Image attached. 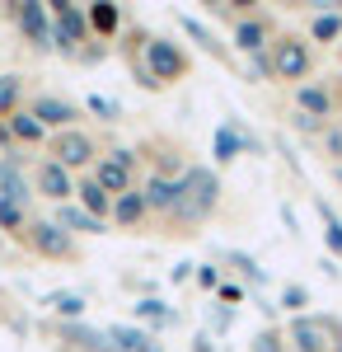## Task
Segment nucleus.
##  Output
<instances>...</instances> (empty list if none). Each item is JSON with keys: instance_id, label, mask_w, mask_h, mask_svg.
Wrapping results in <instances>:
<instances>
[{"instance_id": "f257e3e1", "label": "nucleus", "mask_w": 342, "mask_h": 352, "mask_svg": "<svg viewBox=\"0 0 342 352\" xmlns=\"http://www.w3.org/2000/svg\"><path fill=\"white\" fill-rule=\"evenodd\" d=\"M216 197H220L216 174H211V169H202V164H192V169H183V179H179V207H174V217L202 221L211 207H216Z\"/></svg>"}, {"instance_id": "f03ea898", "label": "nucleus", "mask_w": 342, "mask_h": 352, "mask_svg": "<svg viewBox=\"0 0 342 352\" xmlns=\"http://www.w3.org/2000/svg\"><path fill=\"white\" fill-rule=\"evenodd\" d=\"M290 343H295V352H328V348H338V343H333V324L319 320V315H295V320H290Z\"/></svg>"}, {"instance_id": "7ed1b4c3", "label": "nucleus", "mask_w": 342, "mask_h": 352, "mask_svg": "<svg viewBox=\"0 0 342 352\" xmlns=\"http://www.w3.org/2000/svg\"><path fill=\"white\" fill-rule=\"evenodd\" d=\"M94 184H99L108 197H122V192H127V184H132V151H113L108 160H99Z\"/></svg>"}, {"instance_id": "20e7f679", "label": "nucleus", "mask_w": 342, "mask_h": 352, "mask_svg": "<svg viewBox=\"0 0 342 352\" xmlns=\"http://www.w3.org/2000/svg\"><path fill=\"white\" fill-rule=\"evenodd\" d=\"M146 66H150L155 80H179L183 76V52L174 43H164V38H150L146 43Z\"/></svg>"}, {"instance_id": "39448f33", "label": "nucleus", "mask_w": 342, "mask_h": 352, "mask_svg": "<svg viewBox=\"0 0 342 352\" xmlns=\"http://www.w3.org/2000/svg\"><path fill=\"white\" fill-rule=\"evenodd\" d=\"M28 244L47 258H71V235L56 226V221H33L28 226Z\"/></svg>"}, {"instance_id": "423d86ee", "label": "nucleus", "mask_w": 342, "mask_h": 352, "mask_svg": "<svg viewBox=\"0 0 342 352\" xmlns=\"http://www.w3.org/2000/svg\"><path fill=\"white\" fill-rule=\"evenodd\" d=\"M310 71V52L290 38V43H277V52H272V76H282V80H300Z\"/></svg>"}, {"instance_id": "0eeeda50", "label": "nucleus", "mask_w": 342, "mask_h": 352, "mask_svg": "<svg viewBox=\"0 0 342 352\" xmlns=\"http://www.w3.org/2000/svg\"><path fill=\"white\" fill-rule=\"evenodd\" d=\"M19 28H24L38 47H52L56 43V28H52V19H47L43 5H19Z\"/></svg>"}, {"instance_id": "6e6552de", "label": "nucleus", "mask_w": 342, "mask_h": 352, "mask_svg": "<svg viewBox=\"0 0 342 352\" xmlns=\"http://www.w3.org/2000/svg\"><path fill=\"white\" fill-rule=\"evenodd\" d=\"M108 343L117 352H164L146 329H132V324H108Z\"/></svg>"}, {"instance_id": "1a4fd4ad", "label": "nucleus", "mask_w": 342, "mask_h": 352, "mask_svg": "<svg viewBox=\"0 0 342 352\" xmlns=\"http://www.w3.org/2000/svg\"><path fill=\"white\" fill-rule=\"evenodd\" d=\"M141 197H146V212H174L179 207V179H146V188H141Z\"/></svg>"}, {"instance_id": "9d476101", "label": "nucleus", "mask_w": 342, "mask_h": 352, "mask_svg": "<svg viewBox=\"0 0 342 352\" xmlns=\"http://www.w3.org/2000/svg\"><path fill=\"white\" fill-rule=\"evenodd\" d=\"M38 188H43V197H52V202H66L71 197V169H61L56 160H47L43 169H38Z\"/></svg>"}, {"instance_id": "9b49d317", "label": "nucleus", "mask_w": 342, "mask_h": 352, "mask_svg": "<svg viewBox=\"0 0 342 352\" xmlns=\"http://www.w3.org/2000/svg\"><path fill=\"white\" fill-rule=\"evenodd\" d=\"M56 226L71 235V230H80V235H104V221L89 217L84 207H76V202H61V212H56Z\"/></svg>"}, {"instance_id": "f8f14e48", "label": "nucleus", "mask_w": 342, "mask_h": 352, "mask_svg": "<svg viewBox=\"0 0 342 352\" xmlns=\"http://www.w3.org/2000/svg\"><path fill=\"white\" fill-rule=\"evenodd\" d=\"M94 155V146H89V136H80V132H66L61 141H56V164L61 169H76V164H84Z\"/></svg>"}, {"instance_id": "ddd939ff", "label": "nucleus", "mask_w": 342, "mask_h": 352, "mask_svg": "<svg viewBox=\"0 0 342 352\" xmlns=\"http://www.w3.org/2000/svg\"><path fill=\"white\" fill-rule=\"evenodd\" d=\"M28 192H33V188L24 184V174H19L10 160H0V197H5V202H14V207H24Z\"/></svg>"}, {"instance_id": "4468645a", "label": "nucleus", "mask_w": 342, "mask_h": 352, "mask_svg": "<svg viewBox=\"0 0 342 352\" xmlns=\"http://www.w3.org/2000/svg\"><path fill=\"white\" fill-rule=\"evenodd\" d=\"M33 118H38L43 127H66V122L76 118V109L61 104V99H33Z\"/></svg>"}, {"instance_id": "2eb2a0df", "label": "nucleus", "mask_w": 342, "mask_h": 352, "mask_svg": "<svg viewBox=\"0 0 342 352\" xmlns=\"http://www.w3.org/2000/svg\"><path fill=\"white\" fill-rule=\"evenodd\" d=\"M80 33H84V14L61 5V10H56V47H71Z\"/></svg>"}, {"instance_id": "dca6fc26", "label": "nucleus", "mask_w": 342, "mask_h": 352, "mask_svg": "<svg viewBox=\"0 0 342 352\" xmlns=\"http://www.w3.org/2000/svg\"><path fill=\"white\" fill-rule=\"evenodd\" d=\"M295 104L310 113V118H323V113L333 109V99H328L323 89H315V85H300V89H295Z\"/></svg>"}, {"instance_id": "f3484780", "label": "nucleus", "mask_w": 342, "mask_h": 352, "mask_svg": "<svg viewBox=\"0 0 342 352\" xmlns=\"http://www.w3.org/2000/svg\"><path fill=\"white\" fill-rule=\"evenodd\" d=\"M113 217L122 221V226H136V221L146 217V197H141V192H122V197L113 202Z\"/></svg>"}, {"instance_id": "a211bd4d", "label": "nucleus", "mask_w": 342, "mask_h": 352, "mask_svg": "<svg viewBox=\"0 0 342 352\" xmlns=\"http://www.w3.org/2000/svg\"><path fill=\"white\" fill-rule=\"evenodd\" d=\"M211 151H216V160H220V164L235 160L239 151H244V136H239L235 127H220V132H216V141H211Z\"/></svg>"}, {"instance_id": "6ab92c4d", "label": "nucleus", "mask_w": 342, "mask_h": 352, "mask_svg": "<svg viewBox=\"0 0 342 352\" xmlns=\"http://www.w3.org/2000/svg\"><path fill=\"white\" fill-rule=\"evenodd\" d=\"M235 43L244 47V52L258 56V47H263V24H253V19H244V24L235 28Z\"/></svg>"}, {"instance_id": "aec40b11", "label": "nucleus", "mask_w": 342, "mask_h": 352, "mask_svg": "<svg viewBox=\"0 0 342 352\" xmlns=\"http://www.w3.org/2000/svg\"><path fill=\"white\" fill-rule=\"evenodd\" d=\"M76 192H80V202H84V212H89V217H104V207H108V192L99 188L94 179H89L84 188H76Z\"/></svg>"}, {"instance_id": "412c9836", "label": "nucleus", "mask_w": 342, "mask_h": 352, "mask_svg": "<svg viewBox=\"0 0 342 352\" xmlns=\"http://www.w3.org/2000/svg\"><path fill=\"white\" fill-rule=\"evenodd\" d=\"M10 127H14L19 141H43V122H38L33 113H14V118H10Z\"/></svg>"}, {"instance_id": "4be33fe9", "label": "nucleus", "mask_w": 342, "mask_h": 352, "mask_svg": "<svg viewBox=\"0 0 342 352\" xmlns=\"http://www.w3.org/2000/svg\"><path fill=\"white\" fill-rule=\"evenodd\" d=\"M47 305H52L56 315H71V320H76V315H84V296H76V292H56Z\"/></svg>"}, {"instance_id": "5701e85b", "label": "nucleus", "mask_w": 342, "mask_h": 352, "mask_svg": "<svg viewBox=\"0 0 342 352\" xmlns=\"http://www.w3.org/2000/svg\"><path fill=\"white\" fill-rule=\"evenodd\" d=\"M338 33H342V14H338V10L315 19V38H319V43H328V38H338Z\"/></svg>"}, {"instance_id": "b1692460", "label": "nucleus", "mask_w": 342, "mask_h": 352, "mask_svg": "<svg viewBox=\"0 0 342 352\" xmlns=\"http://www.w3.org/2000/svg\"><path fill=\"white\" fill-rule=\"evenodd\" d=\"M89 19H94L99 33H113V28H117V5H94V10H89Z\"/></svg>"}, {"instance_id": "393cba45", "label": "nucleus", "mask_w": 342, "mask_h": 352, "mask_svg": "<svg viewBox=\"0 0 342 352\" xmlns=\"http://www.w3.org/2000/svg\"><path fill=\"white\" fill-rule=\"evenodd\" d=\"M136 315H141V320H150V324H169V320H174V315L164 310V300H141V305H136Z\"/></svg>"}, {"instance_id": "a878e982", "label": "nucleus", "mask_w": 342, "mask_h": 352, "mask_svg": "<svg viewBox=\"0 0 342 352\" xmlns=\"http://www.w3.org/2000/svg\"><path fill=\"white\" fill-rule=\"evenodd\" d=\"M19 99V76H0V113H14Z\"/></svg>"}, {"instance_id": "bb28decb", "label": "nucleus", "mask_w": 342, "mask_h": 352, "mask_svg": "<svg viewBox=\"0 0 342 352\" xmlns=\"http://www.w3.org/2000/svg\"><path fill=\"white\" fill-rule=\"evenodd\" d=\"M319 212H323V221H328V230H323V240H328V249H333V254H342V221L333 217L328 207H319Z\"/></svg>"}, {"instance_id": "cd10ccee", "label": "nucleus", "mask_w": 342, "mask_h": 352, "mask_svg": "<svg viewBox=\"0 0 342 352\" xmlns=\"http://www.w3.org/2000/svg\"><path fill=\"white\" fill-rule=\"evenodd\" d=\"M0 226H5V230H19V226H24V207H14V202L0 197Z\"/></svg>"}, {"instance_id": "c85d7f7f", "label": "nucleus", "mask_w": 342, "mask_h": 352, "mask_svg": "<svg viewBox=\"0 0 342 352\" xmlns=\"http://www.w3.org/2000/svg\"><path fill=\"white\" fill-rule=\"evenodd\" d=\"M305 300H310V292H305V287H286V292H282V305H286V310H300Z\"/></svg>"}, {"instance_id": "c756f323", "label": "nucleus", "mask_w": 342, "mask_h": 352, "mask_svg": "<svg viewBox=\"0 0 342 352\" xmlns=\"http://www.w3.org/2000/svg\"><path fill=\"white\" fill-rule=\"evenodd\" d=\"M253 352H282L277 333H263V338H253Z\"/></svg>"}, {"instance_id": "7c9ffc66", "label": "nucleus", "mask_w": 342, "mask_h": 352, "mask_svg": "<svg viewBox=\"0 0 342 352\" xmlns=\"http://www.w3.org/2000/svg\"><path fill=\"white\" fill-rule=\"evenodd\" d=\"M89 109H94V113H104V118H113V113H117V109H113V104H108V99H99V94L89 99Z\"/></svg>"}, {"instance_id": "2f4dec72", "label": "nucleus", "mask_w": 342, "mask_h": 352, "mask_svg": "<svg viewBox=\"0 0 342 352\" xmlns=\"http://www.w3.org/2000/svg\"><path fill=\"white\" fill-rule=\"evenodd\" d=\"M230 320H235L230 310H211V324H216V329H230Z\"/></svg>"}, {"instance_id": "473e14b6", "label": "nucleus", "mask_w": 342, "mask_h": 352, "mask_svg": "<svg viewBox=\"0 0 342 352\" xmlns=\"http://www.w3.org/2000/svg\"><path fill=\"white\" fill-rule=\"evenodd\" d=\"M333 352H342V343H338V348H333Z\"/></svg>"}]
</instances>
